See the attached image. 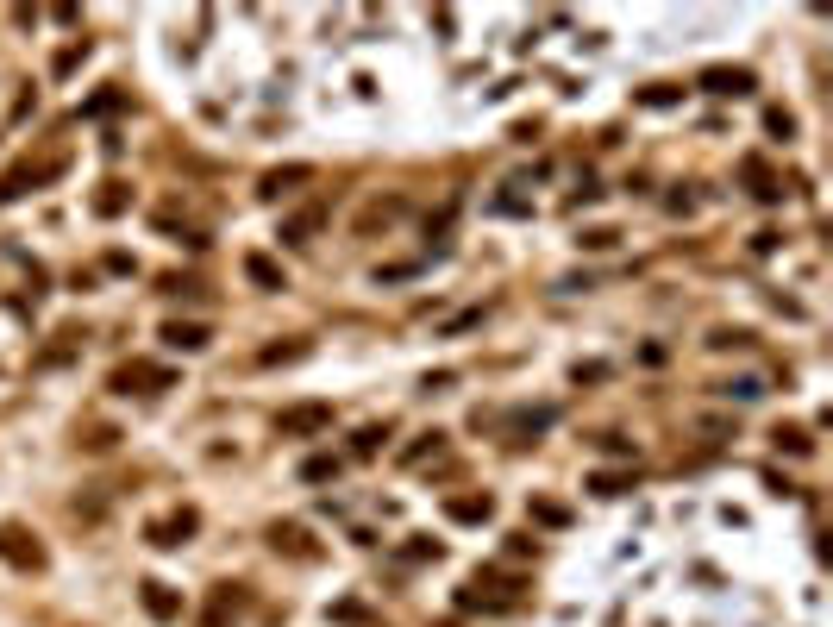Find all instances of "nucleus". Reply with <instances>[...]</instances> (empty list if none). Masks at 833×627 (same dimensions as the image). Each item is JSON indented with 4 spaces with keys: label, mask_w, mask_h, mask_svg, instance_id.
I'll return each mask as SVG.
<instances>
[{
    "label": "nucleus",
    "mask_w": 833,
    "mask_h": 627,
    "mask_svg": "<svg viewBox=\"0 0 833 627\" xmlns=\"http://www.w3.org/2000/svg\"><path fill=\"white\" fill-rule=\"evenodd\" d=\"M0 559L13 571H44V546L26 521H0Z\"/></svg>",
    "instance_id": "nucleus-1"
},
{
    "label": "nucleus",
    "mask_w": 833,
    "mask_h": 627,
    "mask_svg": "<svg viewBox=\"0 0 833 627\" xmlns=\"http://www.w3.org/2000/svg\"><path fill=\"white\" fill-rule=\"evenodd\" d=\"M63 170H69V151H51V157H44V164H19L13 176H0V207H7V201H19L26 189H38V182L63 176Z\"/></svg>",
    "instance_id": "nucleus-2"
},
{
    "label": "nucleus",
    "mask_w": 833,
    "mask_h": 627,
    "mask_svg": "<svg viewBox=\"0 0 833 627\" xmlns=\"http://www.w3.org/2000/svg\"><path fill=\"white\" fill-rule=\"evenodd\" d=\"M245 609H251V590H245V584H213V590H207V609H201L195 627H232Z\"/></svg>",
    "instance_id": "nucleus-3"
},
{
    "label": "nucleus",
    "mask_w": 833,
    "mask_h": 627,
    "mask_svg": "<svg viewBox=\"0 0 833 627\" xmlns=\"http://www.w3.org/2000/svg\"><path fill=\"white\" fill-rule=\"evenodd\" d=\"M332 427V402H295L276 414V433L282 439H307V433H326Z\"/></svg>",
    "instance_id": "nucleus-4"
},
{
    "label": "nucleus",
    "mask_w": 833,
    "mask_h": 627,
    "mask_svg": "<svg viewBox=\"0 0 833 627\" xmlns=\"http://www.w3.org/2000/svg\"><path fill=\"white\" fill-rule=\"evenodd\" d=\"M702 88L708 95H752L758 76L752 69H733V63H714V69H702Z\"/></svg>",
    "instance_id": "nucleus-5"
},
{
    "label": "nucleus",
    "mask_w": 833,
    "mask_h": 627,
    "mask_svg": "<svg viewBox=\"0 0 833 627\" xmlns=\"http://www.w3.org/2000/svg\"><path fill=\"white\" fill-rule=\"evenodd\" d=\"M113 389H138V396H151V389H170V370L163 364H126V370H113Z\"/></svg>",
    "instance_id": "nucleus-6"
},
{
    "label": "nucleus",
    "mask_w": 833,
    "mask_h": 627,
    "mask_svg": "<svg viewBox=\"0 0 833 627\" xmlns=\"http://www.w3.org/2000/svg\"><path fill=\"white\" fill-rule=\"evenodd\" d=\"M270 546H276V552H289V559H320V546L307 540V527H301V521H270Z\"/></svg>",
    "instance_id": "nucleus-7"
},
{
    "label": "nucleus",
    "mask_w": 833,
    "mask_h": 627,
    "mask_svg": "<svg viewBox=\"0 0 833 627\" xmlns=\"http://www.w3.org/2000/svg\"><path fill=\"white\" fill-rule=\"evenodd\" d=\"M138 602H145L151 621H182V596L170 584H157V577H151V584H138Z\"/></svg>",
    "instance_id": "nucleus-8"
},
{
    "label": "nucleus",
    "mask_w": 833,
    "mask_h": 627,
    "mask_svg": "<svg viewBox=\"0 0 833 627\" xmlns=\"http://www.w3.org/2000/svg\"><path fill=\"white\" fill-rule=\"evenodd\" d=\"M295 182H314V164H289V170H270L264 182H257V195L276 201V195H295Z\"/></svg>",
    "instance_id": "nucleus-9"
},
{
    "label": "nucleus",
    "mask_w": 833,
    "mask_h": 627,
    "mask_svg": "<svg viewBox=\"0 0 833 627\" xmlns=\"http://www.w3.org/2000/svg\"><path fill=\"white\" fill-rule=\"evenodd\" d=\"M207 327H195V320H163V345H176V352H207Z\"/></svg>",
    "instance_id": "nucleus-10"
},
{
    "label": "nucleus",
    "mask_w": 833,
    "mask_h": 627,
    "mask_svg": "<svg viewBox=\"0 0 833 627\" xmlns=\"http://www.w3.org/2000/svg\"><path fill=\"white\" fill-rule=\"evenodd\" d=\"M320 226H326V207H301V214H289V220H282V232H276V239H289V245H307V239H314Z\"/></svg>",
    "instance_id": "nucleus-11"
},
{
    "label": "nucleus",
    "mask_w": 833,
    "mask_h": 627,
    "mask_svg": "<svg viewBox=\"0 0 833 627\" xmlns=\"http://www.w3.org/2000/svg\"><path fill=\"white\" fill-rule=\"evenodd\" d=\"M195 527H201V515H195V508H176L170 521H157V527H151V540H157V546H182Z\"/></svg>",
    "instance_id": "nucleus-12"
},
{
    "label": "nucleus",
    "mask_w": 833,
    "mask_h": 627,
    "mask_svg": "<svg viewBox=\"0 0 833 627\" xmlns=\"http://www.w3.org/2000/svg\"><path fill=\"white\" fill-rule=\"evenodd\" d=\"M740 176L752 182V195H758V201H783V182L771 176V164H765V157H746V164H740Z\"/></svg>",
    "instance_id": "nucleus-13"
},
{
    "label": "nucleus",
    "mask_w": 833,
    "mask_h": 627,
    "mask_svg": "<svg viewBox=\"0 0 833 627\" xmlns=\"http://www.w3.org/2000/svg\"><path fill=\"white\" fill-rule=\"evenodd\" d=\"M88 207L101 220H113V214H126V207H132V189H126V182H101V189L88 195Z\"/></svg>",
    "instance_id": "nucleus-14"
},
{
    "label": "nucleus",
    "mask_w": 833,
    "mask_h": 627,
    "mask_svg": "<svg viewBox=\"0 0 833 627\" xmlns=\"http://www.w3.org/2000/svg\"><path fill=\"white\" fill-rule=\"evenodd\" d=\"M245 276L257 289H289V276H282V264L276 258H264V251H245Z\"/></svg>",
    "instance_id": "nucleus-15"
},
{
    "label": "nucleus",
    "mask_w": 833,
    "mask_h": 627,
    "mask_svg": "<svg viewBox=\"0 0 833 627\" xmlns=\"http://www.w3.org/2000/svg\"><path fill=\"white\" fill-rule=\"evenodd\" d=\"M445 515L476 527V521H489V515H495V502H489V496H451V502H445Z\"/></svg>",
    "instance_id": "nucleus-16"
},
{
    "label": "nucleus",
    "mask_w": 833,
    "mask_h": 627,
    "mask_svg": "<svg viewBox=\"0 0 833 627\" xmlns=\"http://www.w3.org/2000/svg\"><path fill=\"white\" fill-rule=\"evenodd\" d=\"M326 477H339V458H332V452L301 458V483H326Z\"/></svg>",
    "instance_id": "nucleus-17"
},
{
    "label": "nucleus",
    "mask_w": 833,
    "mask_h": 627,
    "mask_svg": "<svg viewBox=\"0 0 833 627\" xmlns=\"http://www.w3.org/2000/svg\"><path fill=\"white\" fill-rule=\"evenodd\" d=\"M376 220H383V226H389V220H401V195H389V201H370V207H364V220H357V226L370 232Z\"/></svg>",
    "instance_id": "nucleus-18"
},
{
    "label": "nucleus",
    "mask_w": 833,
    "mask_h": 627,
    "mask_svg": "<svg viewBox=\"0 0 833 627\" xmlns=\"http://www.w3.org/2000/svg\"><path fill=\"white\" fill-rule=\"evenodd\" d=\"M771 439H777V446H783V452H796V458H808V452H815V439H808L802 427H777Z\"/></svg>",
    "instance_id": "nucleus-19"
},
{
    "label": "nucleus",
    "mask_w": 833,
    "mask_h": 627,
    "mask_svg": "<svg viewBox=\"0 0 833 627\" xmlns=\"http://www.w3.org/2000/svg\"><path fill=\"white\" fill-rule=\"evenodd\" d=\"M307 352H314L307 339H295V345H270V352H264V364H295V358H307Z\"/></svg>",
    "instance_id": "nucleus-20"
},
{
    "label": "nucleus",
    "mask_w": 833,
    "mask_h": 627,
    "mask_svg": "<svg viewBox=\"0 0 833 627\" xmlns=\"http://www.w3.org/2000/svg\"><path fill=\"white\" fill-rule=\"evenodd\" d=\"M533 521H545V527H564V521H570V508H558V502H533Z\"/></svg>",
    "instance_id": "nucleus-21"
},
{
    "label": "nucleus",
    "mask_w": 833,
    "mask_h": 627,
    "mask_svg": "<svg viewBox=\"0 0 833 627\" xmlns=\"http://www.w3.org/2000/svg\"><path fill=\"white\" fill-rule=\"evenodd\" d=\"M765 126H771L777 138H796V113H783V107H771V113H765Z\"/></svg>",
    "instance_id": "nucleus-22"
},
{
    "label": "nucleus",
    "mask_w": 833,
    "mask_h": 627,
    "mask_svg": "<svg viewBox=\"0 0 833 627\" xmlns=\"http://www.w3.org/2000/svg\"><path fill=\"white\" fill-rule=\"evenodd\" d=\"M439 439H445V433H420V446H408V452H401V464H420L426 452H439Z\"/></svg>",
    "instance_id": "nucleus-23"
},
{
    "label": "nucleus",
    "mask_w": 833,
    "mask_h": 627,
    "mask_svg": "<svg viewBox=\"0 0 833 627\" xmlns=\"http://www.w3.org/2000/svg\"><path fill=\"white\" fill-rule=\"evenodd\" d=\"M383 439H389V427H364V433H357V458H370Z\"/></svg>",
    "instance_id": "nucleus-24"
}]
</instances>
